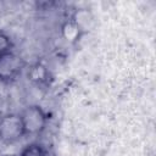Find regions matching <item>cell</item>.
<instances>
[{
    "label": "cell",
    "instance_id": "1",
    "mask_svg": "<svg viewBox=\"0 0 156 156\" xmlns=\"http://www.w3.org/2000/svg\"><path fill=\"white\" fill-rule=\"evenodd\" d=\"M24 135L39 134L44 130L46 126V115L39 106H28L20 115Z\"/></svg>",
    "mask_w": 156,
    "mask_h": 156
},
{
    "label": "cell",
    "instance_id": "2",
    "mask_svg": "<svg viewBox=\"0 0 156 156\" xmlns=\"http://www.w3.org/2000/svg\"><path fill=\"white\" fill-rule=\"evenodd\" d=\"M24 67V61L16 54L7 51L0 55V80L10 82L16 79Z\"/></svg>",
    "mask_w": 156,
    "mask_h": 156
},
{
    "label": "cell",
    "instance_id": "3",
    "mask_svg": "<svg viewBox=\"0 0 156 156\" xmlns=\"http://www.w3.org/2000/svg\"><path fill=\"white\" fill-rule=\"evenodd\" d=\"M24 135L20 115H7L0 119V139L6 143H13Z\"/></svg>",
    "mask_w": 156,
    "mask_h": 156
},
{
    "label": "cell",
    "instance_id": "4",
    "mask_svg": "<svg viewBox=\"0 0 156 156\" xmlns=\"http://www.w3.org/2000/svg\"><path fill=\"white\" fill-rule=\"evenodd\" d=\"M28 76H29L30 79L34 80V82H43V80L46 78L48 72H46L45 67H43L41 65H35V66H33V67L30 68Z\"/></svg>",
    "mask_w": 156,
    "mask_h": 156
},
{
    "label": "cell",
    "instance_id": "5",
    "mask_svg": "<svg viewBox=\"0 0 156 156\" xmlns=\"http://www.w3.org/2000/svg\"><path fill=\"white\" fill-rule=\"evenodd\" d=\"M21 156H45V151H44L41 145H39V144H30V145L26 146L22 150Z\"/></svg>",
    "mask_w": 156,
    "mask_h": 156
},
{
    "label": "cell",
    "instance_id": "6",
    "mask_svg": "<svg viewBox=\"0 0 156 156\" xmlns=\"http://www.w3.org/2000/svg\"><path fill=\"white\" fill-rule=\"evenodd\" d=\"M63 34H65V37L67 38V39H69V40H73V39H76L77 38V35L79 34V27L74 23V21L72 20L71 22H67L65 26H63Z\"/></svg>",
    "mask_w": 156,
    "mask_h": 156
},
{
    "label": "cell",
    "instance_id": "7",
    "mask_svg": "<svg viewBox=\"0 0 156 156\" xmlns=\"http://www.w3.org/2000/svg\"><path fill=\"white\" fill-rule=\"evenodd\" d=\"M10 48H11V41L9 37L5 35L4 33H0V55L10 51Z\"/></svg>",
    "mask_w": 156,
    "mask_h": 156
}]
</instances>
